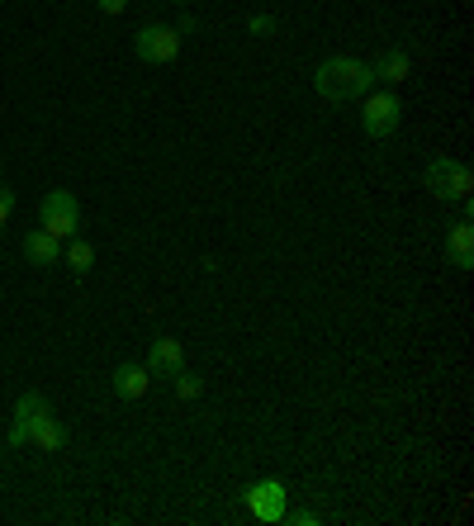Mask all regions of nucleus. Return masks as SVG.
Instances as JSON below:
<instances>
[{"mask_svg":"<svg viewBox=\"0 0 474 526\" xmlns=\"http://www.w3.org/2000/svg\"><path fill=\"white\" fill-rule=\"evenodd\" d=\"M408 72H413V57H408V48H384V53L370 62V76H375V81H389V86H403V81H408Z\"/></svg>","mask_w":474,"mask_h":526,"instance_id":"1a4fd4ad","label":"nucleus"},{"mask_svg":"<svg viewBox=\"0 0 474 526\" xmlns=\"http://www.w3.org/2000/svg\"><path fill=\"white\" fill-rule=\"evenodd\" d=\"M285 522H290V526H318L323 517H318L313 508H294V512H285Z\"/></svg>","mask_w":474,"mask_h":526,"instance_id":"f3484780","label":"nucleus"},{"mask_svg":"<svg viewBox=\"0 0 474 526\" xmlns=\"http://www.w3.org/2000/svg\"><path fill=\"white\" fill-rule=\"evenodd\" d=\"M171 389H176V399H200L204 394V380L200 375H190V370H176V375H171Z\"/></svg>","mask_w":474,"mask_h":526,"instance_id":"2eb2a0df","label":"nucleus"},{"mask_svg":"<svg viewBox=\"0 0 474 526\" xmlns=\"http://www.w3.org/2000/svg\"><path fill=\"white\" fill-rule=\"evenodd\" d=\"M247 29H252V34H271L275 19L271 15H252V19H247Z\"/></svg>","mask_w":474,"mask_h":526,"instance_id":"a211bd4d","label":"nucleus"},{"mask_svg":"<svg viewBox=\"0 0 474 526\" xmlns=\"http://www.w3.org/2000/svg\"><path fill=\"white\" fill-rule=\"evenodd\" d=\"M370 86H375L370 62H361V57H347V53L323 57V62H318V72H313V91L323 95V100H332V105L361 100Z\"/></svg>","mask_w":474,"mask_h":526,"instance_id":"f257e3e1","label":"nucleus"},{"mask_svg":"<svg viewBox=\"0 0 474 526\" xmlns=\"http://www.w3.org/2000/svg\"><path fill=\"white\" fill-rule=\"evenodd\" d=\"M147 384H152V375H147V365H133V361H124L119 370L110 375V389L119 394V399H128V403H138L147 394Z\"/></svg>","mask_w":474,"mask_h":526,"instance_id":"9d476101","label":"nucleus"},{"mask_svg":"<svg viewBox=\"0 0 474 526\" xmlns=\"http://www.w3.org/2000/svg\"><path fill=\"white\" fill-rule=\"evenodd\" d=\"M95 5H100L105 15H124V10H128V0H95Z\"/></svg>","mask_w":474,"mask_h":526,"instance_id":"6ab92c4d","label":"nucleus"},{"mask_svg":"<svg viewBox=\"0 0 474 526\" xmlns=\"http://www.w3.org/2000/svg\"><path fill=\"white\" fill-rule=\"evenodd\" d=\"M10 214H15V190H10V185L0 181V228L10 223Z\"/></svg>","mask_w":474,"mask_h":526,"instance_id":"dca6fc26","label":"nucleus"},{"mask_svg":"<svg viewBox=\"0 0 474 526\" xmlns=\"http://www.w3.org/2000/svg\"><path fill=\"white\" fill-rule=\"evenodd\" d=\"M185 365V351L176 337H157V342L147 346V375H162V380H171L176 370Z\"/></svg>","mask_w":474,"mask_h":526,"instance_id":"6e6552de","label":"nucleus"},{"mask_svg":"<svg viewBox=\"0 0 474 526\" xmlns=\"http://www.w3.org/2000/svg\"><path fill=\"white\" fill-rule=\"evenodd\" d=\"M29 446H38V451H48V455L62 451V446H67V427H62L53 413H43V418L29 427Z\"/></svg>","mask_w":474,"mask_h":526,"instance_id":"ddd939ff","label":"nucleus"},{"mask_svg":"<svg viewBox=\"0 0 474 526\" xmlns=\"http://www.w3.org/2000/svg\"><path fill=\"white\" fill-rule=\"evenodd\" d=\"M446 261L456 266V271H470L474 266V223L470 218H460L451 237H446Z\"/></svg>","mask_w":474,"mask_h":526,"instance_id":"9b49d317","label":"nucleus"},{"mask_svg":"<svg viewBox=\"0 0 474 526\" xmlns=\"http://www.w3.org/2000/svg\"><path fill=\"white\" fill-rule=\"evenodd\" d=\"M24 256H29L34 266H57V261H62V237L34 228V233L24 237Z\"/></svg>","mask_w":474,"mask_h":526,"instance_id":"f8f14e48","label":"nucleus"},{"mask_svg":"<svg viewBox=\"0 0 474 526\" xmlns=\"http://www.w3.org/2000/svg\"><path fill=\"white\" fill-rule=\"evenodd\" d=\"M38 228L53 237H76V228H81V204H76L72 190H48L43 195V204H38Z\"/></svg>","mask_w":474,"mask_h":526,"instance_id":"20e7f679","label":"nucleus"},{"mask_svg":"<svg viewBox=\"0 0 474 526\" xmlns=\"http://www.w3.org/2000/svg\"><path fill=\"white\" fill-rule=\"evenodd\" d=\"M176 5H190V0H176Z\"/></svg>","mask_w":474,"mask_h":526,"instance_id":"aec40b11","label":"nucleus"},{"mask_svg":"<svg viewBox=\"0 0 474 526\" xmlns=\"http://www.w3.org/2000/svg\"><path fill=\"white\" fill-rule=\"evenodd\" d=\"M62 256H67V266H72L76 275H86L95 266V247H91V242H81V237H67Z\"/></svg>","mask_w":474,"mask_h":526,"instance_id":"4468645a","label":"nucleus"},{"mask_svg":"<svg viewBox=\"0 0 474 526\" xmlns=\"http://www.w3.org/2000/svg\"><path fill=\"white\" fill-rule=\"evenodd\" d=\"M422 185L437 195V200H470V190H474V171L465 162H456V157H432L427 162V171H422Z\"/></svg>","mask_w":474,"mask_h":526,"instance_id":"f03ea898","label":"nucleus"},{"mask_svg":"<svg viewBox=\"0 0 474 526\" xmlns=\"http://www.w3.org/2000/svg\"><path fill=\"white\" fill-rule=\"evenodd\" d=\"M133 53H138V62H176L181 57V34L171 29V24H147V29H138L133 34Z\"/></svg>","mask_w":474,"mask_h":526,"instance_id":"39448f33","label":"nucleus"},{"mask_svg":"<svg viewBox=\"0 0 474 526\" xmlns=\"http://www.w3.org/2000/svg\"><path fill=\"white\" fill-rule=\"evenodd\" d=\"M285 498H290V493H285L280 479H261V484L247 489V508H252L256 522H285V512H290Z\"/></svg>","mask_w":474,"mask_h":526,"instance_id":"423d86ee","label":"nucleus"},{"mask_svg":"<svg viewBox=\"0 0 474 526\" xmlns=\"http://www.w3.org/2000/svg\"><path fill=\"white\" fill-rule=\"evenodd\" d=\"M43 413H53V408H48V399H43V394H38V389H29V394H19L15 399V422H10V432H5V441H10V446H29V427H34L38 418H43Z\"/></svg>","mask_w":474,"mask_h":526,"instance_id":"0eeeda50","label":"nucleus"},{"mask_svg":"<svg viewBox=\"0 0 474 526\" xmlns=\"http://www.w3.org/2000/svg\"><path fill=\"white\" fill-rule=\"evenodd\" d=\"M399 124H403L399 91H365V105H361L365 138H389V133H399Z\"/></svg>","mask_w":474,"mask_h":526,"instance_id":"7ed1b4c3","label":"nucleus"}]
</instances>
